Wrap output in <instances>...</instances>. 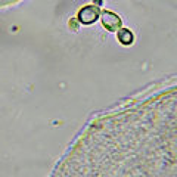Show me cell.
Returning <instances> with one entry per match:
<instances>
[{"instance_id": "7a4b0ae2", "label": "cell", "mask_w": 177, "mask_h": 177, "mask_svg": "<svg viewBox=\"0 0 177 177\" xmlns=\"http://www.w3.org/2000/svg\"><path fill=\"white\" fill-rule=\"evenodd\" d=\"M99 19L102 21V25L108 31H117V30L121 28V18L111 11H103L100 13Z\"/></svg>"}, {"instance_id": "3957f363", "label": "cell", "mask_w": 177, "mask_h": 177, "mask_svg": "<svg viewBox=\"0 0 177 177\" xmlns=\"http://www.w3.org/2000/svg\"><path fill=\"white\" fill-rule=\"evenodd\" d=\"M118 33H117V40L120 42L121 44L124 46H130L133 44L134 42V35L130 30H127V28H120V30H117Z\"/></svg>"}, {"instance_id": "6da1fadb", "label": "cell", "mask_w": 177, "mask_h": 177, "mask_svg": "<svg viewBox=\"0 0 177 177\" xmlns=\"http://www.w3.org/2000/svg\"><path fill=\"white\" fill-rule=\"evenodd\" d=\"M99 16H100L99 8L95 6V5H87V6H83L78 11L77 19L83 25H92L99 19Z\"/></svg>"}]
</instances>
